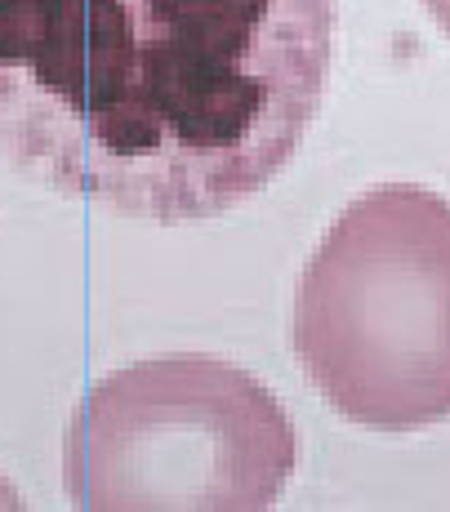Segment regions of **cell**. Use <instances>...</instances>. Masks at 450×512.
Instances as JSON below:
<instances>
[{
  "mask_svg": "<svg viewBox=\"0 0 450 512\" xmlns=\"http://www.w3.org/2000/svg\"><path fill=\"white\" fill-rule=\"evenodd\" d=\"M335 0H0V161L143 223L263 192L321 112Z\"/></svg>",
  "mask_w": 450,
  "mask_h": 512,
  "instance_id": "cell-1",
  "label": "cell"
},
{
  "mask_svg": "<svg viewBox=\"0 0 450 512\" xmlns=\"http://www.w3.org/2000/svg\"><path fill=\"white\" fill-rule=\"evenodd\" d=\"M312 388L375 432L450 419V201L379 183L339 210L295 290Z\"/></svg>",
  "mask_w": 450,
  "mask_h": 512,
  "instance_id": "cell-2",
  "label": "cell"
},
{
  "mask_svg": "<svg viewBox=\"0 0 450 512\" xmlns=\"http://www.w3.org/2000/svg\"><path fill=\"white\" fill-rule=\"evenodd\" d=\"M299 468L286 406L210 352H165L99 379L63 437L85 512H263Z\"/></svg>",
  "mask_w": 450,
  "mask_h": 512,
  "instance_id": "cell-3",
  "label": "cell"
},
{
  "mask_svg": "<svg viewBox=\"0 0 450 512\" xmlns=\"http://www.w3.org/2000/svg\"><path fill=\"white\" fill-rule=\"evenodd\" d=\"M424 9H428V18L442 27V36L450 41V0H424Z\"/></svg>",
  "mask_w": 450,
  "mask_h": 512,
  "instance_id": "cell-4",
  "label": "cell"
}]
</instances>
